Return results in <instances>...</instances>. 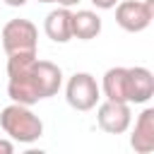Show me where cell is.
I'll list each match as a JSON object with an SVG mask.
<instances>
[{"mask_svg":"<svg viewBox=\"0 0 154 154\" xmlns=\"http://www.w3.org/2000/svg\"><path fill=\"white\" fill-rule=\"evenodd\" d=\"M0 128L10 135V140L31 144L43 135V123L41 118L24 103H10L0 111Z\"/></svg>","mask_w":154,"mask_h":154,"instance_id":"6da1fadb","label":"cell"},{"mask_svg":"<svg viewBox=\"0 0 154 154\" xmlns=\"http://www.w3.org/2000/svg\"><path fill=\"white\" fill-rule=\"evenodd\" d=\"M0 41H2V48H5L7 55H12V53H36L38 31H36L34 22H29V19H10L2 26Z\"/></svg>","mask_w":154,"mask_h":154,"instance_id":"7a4b0ae2","label":"cell"},{"mask_svg":"<svg viewBox=\"0 0 154 154\" xmlns=\"http://www.w3.org/2000/svg\"><path fill=\"white\" fill-rule=\"evenodd\" d=\"M154 19V0H123L116 5V22L120 29L137 34Z\"/></svg>","mask_w":154,"mask_h":154,"instance_id":"3957f363","label":"cell"},{"mask_svg":"<svg viewBox=\"0 0 154 154\" xmlns=\"http://www.w3.org/2000/svg\"><path fill=\"white\" fill-rule=\"evenodd\" d=\"M99 94H101V89L89 72H75L67 79L65 99L75 111H91L99 101Z\"/></svg>","mask_w":154,"mask_h":154,"instance_id":"277c9868","label":"cell"},{"mask_svg":"<svg viewBox=\"0 0 154 154\" xmlns=\"http://www.w3.org/2000/svg\"><path fill=\"white\" fill-rule=\"evenodd\" d=\"M96 123L108 135H123L132 123V111L128 101H113L106 99L96 111Z\"/></svg>","mask_w":154,"mask_h":154,"instance_id":"5b68a950","label":"cell"},{"mask_svg":"<svg viewBox=\"0 0 154 154\" xmlns=\"http://www.w3.org/2000/svg\"><path fill=\"white\" fill-rule=\"evenodd\" d=\"M31 82H34V87H36L41 99H51L63 87V72H60V67L55 63L36 58L31 63Z\"/></svg>","mask_w":154,"mask_h":154,"instance_id":"8992f818","label":"cell"},{"mask_svg":"<svg viewBox=\"0 0 154 154\" xmlns=\"http://www.w3.org/2000/svg\"><path fill=\"white\" fill-rule=\"evenodd\" d=\"M154 96V75L137 65L128 67V103H147Z\"/></svg>","mask_w":154,"mask_h":154,"instance_id":"52a82bcc","label":"cell"},{"mask_svg":"<svg viewBox=\"0 0 154 154\" xmlns=\"http://www.w3.org/2000/svg\"><path fill=\"white\" fill-rule=\"evenodd\" d=\"M130 147L137 154H149L154 149V108H144L137 116L135 130L130 135Z\"/></svg>","mask_w":154,"mask_h":154,"instance_id":"ba28073f","label":"cell"},{"mask_svg":"<svg viewBox=\"0 0 154 154\" xmlns=\"http://www.w3.org/2000/svg\"><path fill=\"white\" fill-rule=\"evenodd\" d=\"M43 31L51 41L55 43H67L72 38V12L70 7H58L53 12L46 14V22H43Z\"/></svg>","mask_w":154,"mask_h":154,"instance_id":"9c48e42d","label":"cell"},{"mask_svg":"<svg viewBox=\"0 0 154 154\" xmlns=\"http://www.w3.org/2000/svg\"><path fill=\"white\" fill-rule=\"evenodd\" d=\"M101 34V17L91 10H77L72 12V38L91 41Z\"/></svg>","mask_w":154,"mask_h":154,"instance_id":"30bf717a","label":"cell"},{"mask_svg":"<svg viewBox=\"0 0 154 154\" xmlns=\"http://www.w3.org/2000/svg\"><path fill=\"white\" fill-rule=\"evenodd\" d=\"M101 89H103L106 99L128 101V67H111V70H106Z\"/></svg>","mask_w":154,"mask_h":154,"instance_id":"8fae6325","label":"cell"},{"mask_svg":"<svg viewBox=\"0 0 154 154\" xmlns=\"http://www.w3.org/2000/svg\"><path fill=\"white\" fill-rule=\"evenodd\" d=\"M91 5L99 7V10H111V7L118 5V0H91Z\"/></svg>","mask_w":154,"mask_h":154,"instance_id":"7c38bea8","label":"cell"},{"mask_svg":"<svg viewBox=\"0 0 154 154\" xmlns=\"http://www.w3.org/2000/svg\"><path fill=\"white\" fill-rule=\"evenodd\" d=\"M12 152H14L12 140H0V154H12Z\"/></svg>","mask_w":154,"mask_h":154,"instance_id":"4fadbf2b","label":"cell"},{"mask_svg":"<svg viewBox=\"0 0 154 154\" xmlns=\"http://www.w3.org/2000/svg\"><path fill=\"white\" fill-rule=\"evenodd\" d=\"M55 2H60L63 7H75V5L79 2V0H55Z\"/></svg>","mask_w":154,"mask_h":154,"instance_id":"5bb4252c","label":"cell"},{"mask_svg":"<svg viewBox=\"0 0 154 154\" xmlns=\"http://www.w3.org/2000/svg\"><path fill=\"white\" fill-rule=\"evenodd\" d=\"M5 2H7L10 7H22V5L26 2V0H5Z\"/></svg>","mask_w":154,"mask_h":154,"instance_id":"9a60e30c","label":"cell"},{"mask_svg":"<svg viewBox=\"0 0 154 154\" xmlns=\"http://www.w3.org/2000/svg\"><path fill=\"white\" fill-rule=\"evenodd\" d=\"M38 2H55V0H38Z\"/></svg>","mask_w":154,"mask_h":154,"instance_id":"2e32d148","label":"cell"}]
</instances>
